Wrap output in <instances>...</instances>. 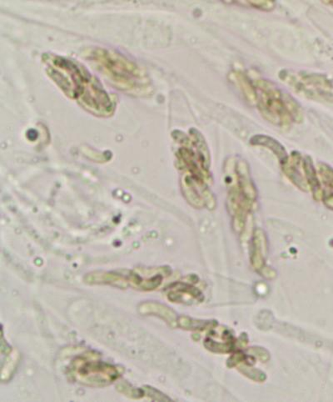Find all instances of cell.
Returning <instances> with one entry per match:
<instances>
[{
	"instance_id": "10",
	"label": "cell",
	"mask_w": 333,
	"mask_h": 402,
	"mask_svg": "<svg viewBox=\"0 0 333 402\" xmlns=\"http://www.w3.org/2000/svg\"><path fill=\"white\" fill-rule=\"evenodd\" d=\"M229 80L237 87L250 104H255V92L251 80L245 73L233 71L229 74Z\"/></svg>"
},
{
	"instance_id": "12",
	"label": "cell",
	"mask_w": 333,
	"mask_h": 402,
	"mask_svg": "<svg viewBox=\"0 0 333 402\" xmlns=\"http://www.w3.org/2000/svg\"><path fill=\"white\" fill-rule=\"evenodd\" d=\"M320 182L323 184V199L325 202L333 201V169L330 165L320 163L318 165Z\"/></svg>"
},
{
	"instance_id": "1",
	"label": "cell",
	"mask_w": 333,
	"mask_h": 402,
	"mask_svg": "<svg viewBox=\"0 0 333 402\" xmlns=\"http://www.w3.org/2000/svg\"><path fill=\"white\" fill-rule=\"evenodd\" d=\"M47 74L68 98L99 117L114 113L115 102L96 77L81 64L59 55L45 54Z\"/></svg>"
},
{
	"instance_id": "11",
	"label": "cell",
	"mask_w": 333,
	"mask_h": 402,
	"mask_svg": "<svg viewBox=\"0 0 333 402\" xmlns=\"http://www.w3.org/2000/svg\"><path fill=\"white\" fill-rule=\"evenodd\" d=\"M139 313L147 315H157L168 322H174L175 314L169 307L156 302H144L139 308Z\"/></svg>"
},
{
	"instance_id": "7",
	"label": "cell",
	"mask_w": 333,
	"mask_h": 402,
	"mask_svg": "<svg viewBox=\"0 0 333 402\" xmlns=\"http://www.w3.org/2000/svg\"><path fill=\"white\" fill-rule=\"evenodd\" d=\"M302 157L300 153L293 151L291 156L284 165H281V169L287 177L294 185L303 191H307L309 189L306 181L304 171H303Z\"/></svg>"
},
{
	"instance_id": "5",
	"label": "cell",
	"mask_w": 333,
	"mask_h": 402,
	"mask_svg": "<svg viewBox=\"0 0 333 402\" xmlns=\"http://www.w3.org/2000/svg\"><path fill=\"white\" fill-rule=\"evenodd\" d=\"M68 374L75 382L91 387L109 386L121 375L118 367L101 361L93 353L77 357L68 366Z\"/></svg>"
},
{
	"instance_id": "14",
	"label": "cell",
	"mask_w": 333,
	"mask_h": 402,
	"mask_svg": "<svg viewBox=\"0 0 333 402\" xmlns=\"http://www.w3.org/2000/svg\"><path fill=\"white\" fill-rule=\"evenodd\" d=\"M328 3L331 4V6H333V1H332V2H330V3Z\"/></svg>"
},
{
	"instance_id": "6",
	"label": "cell",
	"mask_w": 333,
	"mask_h": 402,
	"mask_svg": "<svg viewBox=\"0 0 333 402\" xmlns=\"http://www.w3.org/2000/svg\"><path fill=\"white\" fill-rule=\"evenodd\" d=\"M279 78L300 96L333 104V82L325 75L284 70L279 73Z\"/></svg>"
},
{
	"instance_id": "4",
	"label": "cell",
	"mask_w": 333,
	"mask_h": 402,
	"mask_svg": "<svg viewBox=\"0 0 333 402\" xmlns=\"http://www.w3.org/2000/svg\"><path fill=\"white\" fill-rule=\"evenodd\" d=\"M168 268L122 269L108 272H93L85 277L87 283L92 285H109L118 288H132L139 290H155L162 284L164 276H168Z\"/></svg>"
},
{
	"instance_id": "8",
	"label": "cell",
	"mask_w": 333,
	"mask_h": 402,
	"mask_svg": "<svg viewBox=\"0 0 333 402\" xmlns=\"http://www.w3.org/2000/svg\"><path fill=\"white\" fill-rule=\"evenodd\" d=\"M251 145L254 147H261L270 149L274 154L280 162L281 165H284L288 159L287 151H286L283 144L275 139L265 135H257L251 137L249 141Z\"/></svg>"
},
{
	"instance_id": "3",
	"label": "cell",
	"mask_w": 333,
	"mask_h": 402,
	"mask_svg": "<svg viewBox=\"0 0 333 402\" xmlns=\"http://www.w3.org/2000/svg\"><path fill=\"white\" fill-rule=\"evenodd\" d=\"M255 92V105L268 122L279 127H288L302 119V107L293 97L271 80H251Z\"/></svg>"
},
{
	"instance_id": "9",
	"label": "cell",
	"mask_w": 333,
	"mask_h": 402,
	"mask_svg": "<svg viewBox=\"0 0 333 402\" xmlns=\"http://www.w3.org/2000/svg\"><path fill=\"white\" fill-rule=\"evenodd\" d=\"M303 171L307 186L313 192L314 199L320 200L323 199V191L321 182L318 177L317 171L314 168L313 160L309 156H306L302 162Z\"/></svg>"
},
{
	"instance_id": "13",
	"label": "cell",
	"mask_w": 333,
	"mask_h": 402,
	"mask_svg": "<svg viewBox=\"0 0 333 402\" xmlns=\"http://www.w3.org/2000/svg\"><path fill=\"white\" fill-rule=\"evenodd\" d=\"M234 3H240L241 6H247L250 7H253L254 8H257V10H263V11H272L274 10L276 7V3L274 1H267V0H264V1H245V2H236Z\"/></svg>"
},
{
	"instance_id": "2",
	"label": "cell",
	"mask_w": 333,
	"mask_h": 402,
	"mask_svg": "<svg viewBox=\"0 0 333 402\" xmlns=\"http://www.w3.org/2000/svg\"><path fill=\"white\" fill-rule=\"evenodd\" d=\"M89 61L102 75L121 91L132 95H143L149 89L147 75L121 54L107 49L98 48L89 54Z\"/></svg>"
}]
</instances>
